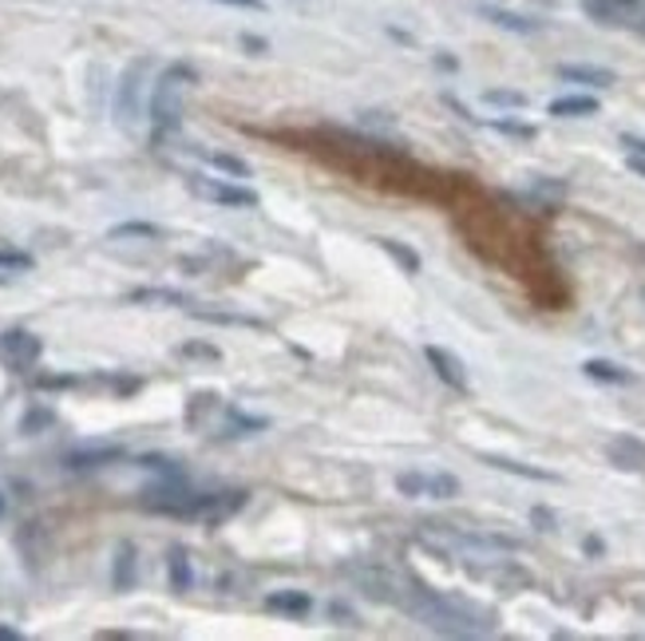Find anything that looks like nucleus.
Returning a JSON list of instances; mask_svg holds the SVG:
<instances>
[{
	"mask_svg": "<svg viewBox=\"0 0 645 641\" xmlns=\"http://www.w3.org/2000/svg\"><path fill=\"white\" fill-rule=\"evenodd\" d=\"M198 320H214V325H246V329H266V320L246 317V313H210V310H190Z\"/></svg>",
	"mask_w": 645,
	"mask_h": 641,
	"instance_id": "obj_23",
	"label": "nucleus"
},
{
	"mask_svg": "<svg viewBox=\"0 0 645 641\" xmlns=\"http://www.w3.org/2000/svg\"><path fill=\"white\" fill-rule=\"evenodd\" d=\"M488 16L495 24H503V28H515V32H535V28H539L535 21H523V16H511V12H500V9H488Z\"/></svg>",
	"mask_w": 645,
	"mask_h": 641,
	"instance_id": "obj_25",
	"label": "nucleus"
},
{
	"mask_svg": "<svg viewBox=\"0 0 645 641\" xmlns=\"http://www.w3.org/2000/svg\"><path fill=\"white\" fill-rule=\"evenodd\" d=\"M107 238H112V242H127V238L159 242V238H163V226H155V222H119V226L107 230Z\"/></svg>",
	"mask_w": 645,
	"mask_h": 641,
	"instance_id": "obj_16",
	"label": "nucleus"
},
{
	"mask_svg": "<svg viewBox=\"0 0 645 641\" xmlns=\"http://www.w3.org/2000/svg\"><path fill=\"white\" fill-rule=\"evenodd\" d=\"M266 428V420L261 416H242V412H230L226 420V432L222 435H250V432H261Z\"/></svg>",
	"mask_w": 645,
	"mask_h": 641,
	"instance_id": "obj_24",
	"label": "nucleus"
},
{
	"mask_svg": "<svg viewBox=\"0 0 645 641\" xmlns=\"http://www.w3.org/2000/svg\"><path fill=\"white\" fill-rule=\"evenodd\" d=\"M246 508V491H198L195 503H190L187 518H198V523H210L219 527L230 515H238Z\"/></svg>",
	"mask_w": 645,
	"mask_h": 641,
	"instance_id": "obj_5",
	"label": "nucleus"
},
{
	"mask_svg": "<svg viewBox=\"0 0 645 641\" xmlns=\"http://www.w3.org/2000/svg\"><path fill=\"white\" fill-rule=\"evenodd\" d=\"M412 614L420 618V626H427V630L436 633H452V638H476V633H488V618L479 610H471V606H459V602L452 598H432V594H424V598L412 606Z\"/></svg>",
	"mask_w": 645,
	"mask_h": 641,
	"instance_id": "obj_1",
	"label": "nucleus"
},
{
	"mask_svg": "<svg viewBox=\"0 0 645 641\" xmlns=\"http://www.w3.org/2000/svg\"><path fill=\"white\" fill-rule=\"evenodd\" d=\"M183 357H207V361H219V349H214V345H183Z\"/></svg>",
	"mask_w": 645,
	"mask_h": 641,
	"instance_id": "obj_28",
	"label": "nucleus"
},
{
	"mask_svg": "<svg viewBox=\"0 0 645 641\" xmlns=\"http://www.w3.org/2000/svg\"><path fill=\"white\" fill-rule=\"evenodd\" d=\"M0 352H4V361H9V364H16V369H28V364L40 361L44 345H40V337H32V333L12 329V333H4V337H0Z\"/></svg>",
	"mask_w": 645,
	"mask_h": 641,
	"instance_id": "obj_8",
	"label": "nucleus"
},
{
	"mask_svg": "<svg viewBox=\"0 0 645 641\" xmlns=\"http://www.w3.org/2000/svg\"><path fill=\"white\" fill-rule=\"evenodd\" d=\"M195 83V72H190L187 63H175L167 72L159 75L155 92H151V104H146V115H151V124H155L159 135H167L178 127L183 119V100H187V88Z\"/></svg>",
	"mask_w": 645,
	"mask_h": 641,
	"instance_id": "obj_2",
	"label": "nucleus"
},
{
	"mask_svg": "<svg viewBox=\"0 0 645 641\" xmlns=\"http://www.w3.org/2000/svg\"><path fill=\"white\" fill-rule=\"evenodd\" d=\"M559 75L571 83H590V88H610L614 83L610 68H594V63H562Z\"/></svg>",
	"mask_w": 645,
	"mask_h": 641,
	"instance_id": "obj_14",
	"label": "nucleus"
},
{
	"mask_svg": "<svg viewBox=\"0 0 645 641\" xmlns=\"http://www.w3.org/2000/svg\"><path fill=\"white\" fill-rule=\"evenodd\" d=\"M583 369H586V376H590V381L630 384V373H625V369H618V364H610V361H586Z\"/></svg>",
	"mask_w": 645,
	"mask_h": 641,
	"instance_id": "obj_22",
	"label": "nucleus"
},
{
	"mask_svg": "<svg viewBox=\"0 0 645 641\" xmlns=\"http://www.w3.org/2000/svg\"><path fill=\"white\" fill-rule=\"evenodd\" d=\"M127 301H136V305H155V310H171V305H187V293L178 290H131Z\"/></svg>",
	"mask_w": 645,
	"mask_h": 641,
	"instance_id": "obj_18",
	"label": "nucleus"
},
{
	"mask_svg": "<svg viewBox=\"0 0 645 641\" xmlns=\"http://www.w3.org/2000/svg\"><path fill=\"white\" fill-rule=\"evenodd\" d=\"M630 171H637V175H645V155H630Z\"/></svg>",
	"mask_w": 645,
	"mask_h": 641,
	"instance_id": "obj_33",
	"label": "nucleus"
},
{
	"mask_svg": "<svg viewBox=\"0 0 645 641\" xmlns=\"http://www.w3.org/2000/svg\"><path fill=\"white\" fill-rule=\"evenodd\" d=\"M136 586V547L119 543L115 550V590H131Z\"/></svg>",
	"mask_w": 645,
	"mask_h": 641,
	"instance_id": "obj_17",
	"label": "nucleus"
},
{
	"mask_svg": "<svg viewBox=\"0 0 645 641\" xmlns=\"http://www.w3.org/2000/svg\"><path fill=\"white\" fill-rule=\"evenodd\" d=\"M24 633L21 630H9V626H0V641H21Z\"/></svg>",
	"mask_w": 645,
	"mask_h": 641,
	"instance_id": "obj_32",
	"label": "nucleus"
},
{
	"mask_svg": "<svg viewBox=\"0 0 645 641\" xmlns=\"http://www.w3.org/2000/svg\"><path fill=\"white\" fill-rule=\"evenodd\" d=\"M491 467H500V471H511V476H523V479H539V483H554L559 476H551V471H542V467H527L519 464V459H503V455H483Z\"/></svg>",
	"mask_w": 645,
	"mask_h": 641,
	"instance_id": "obj_20",
	"label": "nucleus"
},
{
	"mask_svg": "<svg viewBox=\"0 0 645 641\" xmlns=\"http://www.w3.org/2000/svg\"><path fill=\"white\" fill-rule=\"evenodd\" d=\"M396 491L400 496H432V499H452L459 496V483L452 476H400L396 479Z\"/></svg>",
	"mask_w": 645,
	"mask_h": 641,
	"instance_id": "obj_7",
	"label": "nucleus"
},
{
	"mask_svg": "<svg viewBox=\"0 0 645 641\" xmlns=\"http://www.w3.org/2000/svg\"><path fill=\"white\" fill-rule=\"evenodd\" d=\"M124 455V447L119 444H92V447H75V452H68V471H95V467H107L115 464Z\"/></svg>",
	"mask_w": 645,
	"mask_h": 641,
	"instance_id": "obj_10",
	"label": "nucleus"
},
{
	"mask_svg": "<svg viewBox=\"0 0 645 641\" xmlns=\"http://www.w3.org/2000/svg\"><path fill=\"white\" fill-rule=\"evenodd\" d=\"M606 455H610V464L622 467V471H645V444L642 440H634V435H618V440H610Z\"/></svg>",
	"mask_w": 645,
	"mask_h": 641,
	"instance_id": "obj_11",
	"label": "nucleus"
},
{
	"mask_svg": "<svg viewBox=\"0 0 645 641\" xmlns=\"http://www.w3.org/2000/svg\"><path fill=\"white\" fill-rule=\"evenodd\" d=\"M143 83H146V60H136L124 72L119 88H115V119L124 131H136L139 115H143Z\"/></svg>",
	"mask_w": 645,
	"mask_h": 641,
	"instance_id": "obj_4",
	"label": "nucleus"
},
{
	"mask_svg": "<svg viewBox=\"0 0 645 641\" xmlns=\"http://www.w3.org/2000/svg\"><path fill=\"white\" fill-rule=\"evenodd\" d=\"M622 143L630 147V155H645V139H634V135H622Z\"/></svg>",
	"mask_w": 645,
	"mask_h": 641,
	"instance_id": "obj_31",
	"label": "nucleus"
},
{
	"mask_svg": "<svg viewBox=\"0 0 645 641\" xmlns=\"http://www.w3.org/2000/svg\"><path fill=\"white\" fill-rule=\"evenodd\" d=\"M551 115H559V119H586V115H598V100L594 95H559L551 104Z\"/></svg>",
	"mask_w": 645,
	"mask_h": 641,
	"instance_id": "obj_15",
	"label": "nucleus"
},
{
	"mask_svg": "<svg viewBox=\"0 0 645 641\" xmlns=\"http://www.w3.org/2000/svg\"><path fill=\"white\" fill-rule=\"evenodd\" d=\"M349 579H356L361 586H365V594H373V598H380V602H392L396 598V594H392L396 582L388 579L385 570H376V567H368V570L365 567H349Z\"/></svg>",
	"mask_w": 645,
	"mask_h": 641,
	"instance_id": "obj_13",
	"label": "nucleus"
},
{
	"mask_svg": "<svg viewBox=\"0 0 645 641\" xmlns=\"http://www.w3.org/2000/svg\"><path fill=\"white\" fill-rule=\"evenodd\" d=\"M187 187H190V195L207 198V202H219V207H258V195H254L250 187H234V183H222V178L190 175Z\"/></svg>",
	"mask_w": 645,
	"mask_h": 641,
	"instance_id": "obj_6",
	"label": "nucleus"
},
{
	"mask_svg": "<svg viewBox=\"0 0 645 641\" xmlns=\"http://www.w3.org/2000/svg\"><path fill=\"white\" fill-rule=\"evenodd\" d=\"M219 4H230V9H246V12H261V9H266L261 0H219Z\"/></svg>",
	"mask_w": 645,
	"mask_h": 641,
	"instance_id": "obj_30",
	"label": "nucleus"
},
{
	"mask_svg": "<svg viewBox=\"0 0 645 641\" xmlns=\"http://www.w3.org/2000/svg\"><path fill=\"white\" fill-rule=\"evenodd\" d=\"M167 570H171V586H175L178 594H183V590H190L195 574H190V555H187V547H171Z\"/></svg>",
	"mask_w": 645,
	"mask_h": 641,
	"instance_id": "obj_19",
	"label": "nucleus"
},
{
	"mask_svg": "<svg viewBox=\"0 0 645 641\" xmlns=\"http://www.w3.org/2000/svg\"><path fill=\"white\" fill-rule=\"evenodd\" d=\"M195 487L187 483L183 476H171L163 479V483L155 487H146L143 496H139V508L146 511H159V515H178V518H187L190 503H195Z\"/></svg>",
	"mask_w": 645,
	"mask_h": 641,
	"instance_id": "obj_3",
	"label": "nucleus"
},
{
	"mask_svg": "<svg viewBox=\"0 0 645 641\" xmlns=\"http://www.w3.org/2000/svg\"><path fill=\"white\" fill-rule=\"evenodd\" d=\"M36 261L28 258V254H21V249H0V269H32Z\"/></svg>",
	"mask_w": 645,
	"mask_h": 641,
	"instance_id": "obj_26",
	"label": "nucleus"
},
{
	"mask_svg": "<svg viewBox=\"0 0 645 641\" xmlns=\"http://www.w3.org/2000/svg\"><path fill=\"white\" fill-rule=\"evenodd\" d=\"M376 242H380V249H385L396 266H404L408 273H420V254H417V249H408L404 242H392V238H376Z\"/></svg>",
	"mask_w": 645,
	"mask_h": 641,
	"instance_id": "obj_21",
	"label": "nucleus"
},
{
	"mask_svg": "<svg viewBox=\"0 0 645 641\" xmlns=\"http://www.w3.org/2000/svg\"><path fill=\"white\" fill-rule=\"evenodd\" d=\"M488 104H507V107H519L523 95L519 92H488Z\"/></svg>",
	"mask_w": 645,
	"mask_h": 641,
	"instance_id": "obj_29",
	"label": "nucleus"
},
{
	"mask_svg": "<svg viewBox=\"0 0 645 641\" xmlns=\"http://www.w3.org/2000/svg\"><path fill=\"white\" fill-rule=\"evenodd\" d=\"M0 285H9V278H4V273H0Z\"/></svg>",
	"mask_w": 645,
	"mask_h": 641,
	"instance_id": "obj_34",
	"label": "nucleus"
},
{
	"mask_svg": "<svg viewBox=\"0 0 645 641\" xmlns=\"http://www.w3.org/2000/svg\"><path fill=\"white\" fill-rule=\"evenodd\" d=\"M210 163L222 166V171H230V175H238V178L250 175V166L242 163V159H234V155H210Z\"/></svg>",
	"mask_w": 645,
	"mask_h": 641,
	"instance_id": "obj_27",
	"label": "nucleus"
},
{
	"mask_svg": "<svg viewBox=\"0 0 645 641\" xmlns=\"http://www.w3.org/2000/svg\"><path fill=\"white\" fill-rule=\"evenodd\" d=\"M266 610L285 614V618H305V614L313 610V598L305 590H278V594L266 598Z\"/></svg>",
	"mask_w": 645,
	"mask_h": 641,
	"instance_id": "obj_12",
	"label": "nucleus"
},
{
	"mask_svg": "<svg viewBox=\"0 0 645 641\" xmlns=\"http://www.w3.org/2000/svg\"><path fill=\"white\" fill-rule=\"evenodd\" d=\"M424 357H427V364H432V373L448 384V388H456V393H464V388H468V369H464V361H459V357H452V352L439 349V345H427Z\"/></svg>",
	"mask_w": 645,
	"mask_h": 641,
	"instance_id": "obj_9",
	"label": "nucleus"
}]
</instances>
